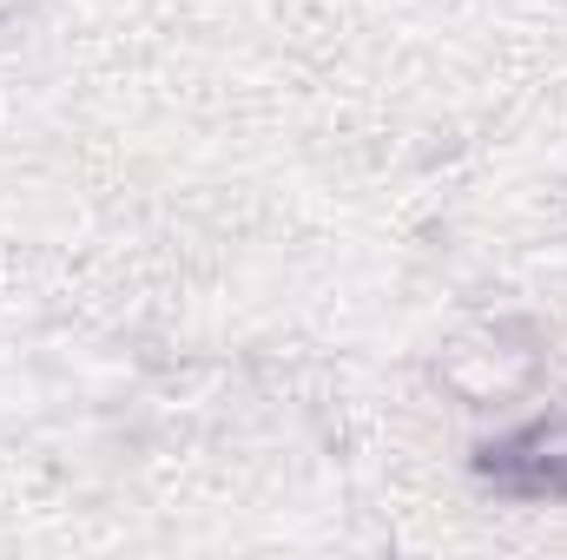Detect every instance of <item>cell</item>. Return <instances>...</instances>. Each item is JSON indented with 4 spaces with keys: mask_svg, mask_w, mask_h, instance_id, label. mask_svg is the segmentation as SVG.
<instances>
[{
    "mask_svg": "<svg viewBox=\"0 0 567 560\" xmlns=\"http://www.w3.org/2000/svg\"><path fill=\"white\" fill-rule=\"evenodd\" d=\"M488 475L515 495H567V416L528 428L508 448H488Z\"/></svg>",
    "mask_w": 567,
    "mask_h": 560,
    "instance_id": "1",
    "label": "cell"
}]
</instances>
